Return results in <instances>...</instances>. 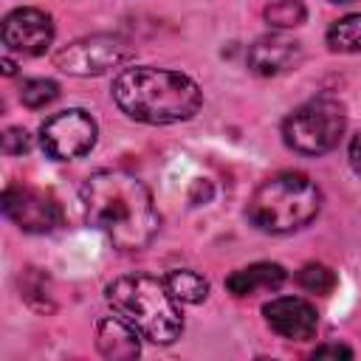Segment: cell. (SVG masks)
Returning <instances> with one entry per match:
<instances>
[{
	"label": "cell",
	"mask_w": 361,
	"mask_h": 361,
	"mask_svg": "<svg viewBox=\"0 0 361 361\" xmlns=\"http://www.w3.org/2000/svg\"><path fill=\"white\" fill-rule=\"evenodd\" d=\"M82 209L85 220L118 251L147 248L161 226L149 189L138 178L118 169H104L85 180Z\"/></svg>",
	"instance_id": "1"
},
{
	"label": "cell",
	"mask_w": 361,
	"mask_h": 361,
	"mask_svg": "<svg viewBox=\"0 0 361 361\" xmlns=\"http://www.w3.org/2000/svg\"><path fill=\"white\" fill-rule=\"evenodd\" d=\"M113 102L124 116L144 124H175L192 118L203 93L195 79L166 68H124L113 79Z\"/></svg>",
	"instance_id": "2"
},
{
	"label": "cell",
	"mask_w": 361,
	"mask_h": 361,
	"mask_svg": "<svg viewBox=\"0 0 361 361\" xmlns=\"http://www.w3.org/2000/svg\"><path fill=\"white\" fill-rule=\"evenodd\" d=\"M107 305L116 316L130 322L141 338L152 344H172L183 333V316L178 299L166 288V279L149 274H127L107 285Z\"/></svg>",
	"instance_id": "3"
},
{
	"label": "cell",
	"mask_w": 361,
	"mask_h": 361,
	"mask_svg": "<svg viewBox=\"0 0 361 361\" xmlns=\"http://www.w3.org/2000/svg\"><path fill=\"white\" fill-rule=\"evenodd\" d=\"M319 209L322 192L302 172H279L262 180L248 200L251 223L271 234H288L307 226L319 214Z\"/></svg>",
	"instance_id": "4"
},
{
	"label": "cell",
	"mask_w": 361,
	"mask_h": 361,
	"mask_svg": "<svg viewBox=\"0 0 361 361\" xmlns=\"http://www.w3.org/2000/svg\"><path fill=\"white\" fill-rule=\"evenodd\" d=\"M344 127V104L330 96H319L296 107L282 121V138L299 155H324L341 141Z\"/></svg>",
	"instance_id": "5"
},
{
	"label": "cell",
	"mask_w": 361,
	"mask_h": 361,
	"mask_svg": "<svg viewBox=\"0 0 361 361\" xmlns=\"http://www.w3.org/2000/svg\"><path fill=\"white\" fill-rule=\"evenodd\" d=\"M133 56H135V51L127 39L110 37V34H93V37L76 39V42L65 45L62 51H56L54 62L59 71H65L71 76H102L113 68H121Z\"/></svg>",
	"instance_id": "6"
},
{
	"label": "cell",
	"mask_w": 361,
	"mask_h": 361,
	"mask_svg": "<svg viewBox=\"0 0 361 361\" xmlns=\"http://www.w3.org/2000/svg\"><path fill=\"white\" fill-rule=\"evenodd\" d=\"M96 133L99 130H96L93 116L79 110V107H71V110H62V113L42 121L39 144H42L48 158L71 161V158H82L85 152L93 149Z\"/></svg>",
	"instance_id": "7"
},
{
	"label": "cell",
	"mask_w": 361,
	"mask_h": 361,
	"mask_svg": "<svg viewBox=\"0 0 361 361\" xmlns=\"http://www.w3.org/2000/svg\"><path fill=\"white\" fill-rule=\"evenodd\" d=\"M3 212L17 228H23L28 234H48L62 223L59 203L34 186H17V183L6 186Z\"/></svg>",
	"instance_id": "8"
},
{
	"label": "cell",
	"mask_w": 361,
	"mask_h": 361,
	"mask_svg": "<svg viewBox=\"0 0 361 361\" xmlns=\"http://www.w3.org/2000/svg\"><path fill=\"white\" fill-rule=\"evenodd\" d=\"M0 34L6 48L23 56H39L54 39V23L39 8H14L11 14H6Z\"/></svg>",
	"instance_id": "9"
},
{
	"label": "cell",
	"mask_w": 361,
	"mask_h": 361,
	"mask_svg": "<svg viewBox=\"0 0 361 361\" xmlns=\"http://www.w3.org/2000/svg\"><path fill=\"white\" fill-rule=\"evenodd\" d=\"M262 316L268 322V327L282 336V338H290V341H307L316 336V327H319V313L316 307L307 302V299H299V296H279V299H271L265 307H262Z\"/></svg>",
	"instance_id": "10"
},
{
	"label": "cell",
	"mask_w": 361,
	"mask_h": 361,
	"mask_svg": "<svg viewBox=\"0 0 361 361\" xmlns=\"http://www.w3.org/2000/svg\"><path fill=\"white\" fill-rule=\"evenodd\" d=\"M302 45L296 39H288L282 34H271V37H259L251 48H248V68L257 76H279L293 71L302 62Z\"/></svg>",
	"instance_id": "11"
},
{
	"label": "cell",
	"mask_w": 361,
	"mask_h": 361,
	"mask_svg": "<svg viewBox=\"0 0 361 361\" xmlns=\"http://www.w3.org/2000/svg\"><path fill=\"white\" fill-rule=\"evenodd\" d=\"M141 333L121 316H104L96 322V347L110 361H133L141 353Z\"/></svg>",
	"instance_id": "12"
},
{
	"label": "cell",
	"mask_w": 361,
	"mask_h": 361,
	"mask_svg": "<svg viewBox=\"0 0 361 361\" xmlns=\"http://www.w3.org/2000/svg\"><path fill=\"white\" fill-rule=\"evenodd\" d=\"M288 279L279 262H254L226 276V290L231 296H251L257 290H276Z\"/></svg>",
	"instance_id": "13"
},
{
	"label": "cell",
	"mask_w": 361,
	"mask_h": 361,
	"mask_svg": "<svg viewBox=\"0 0 361 361\" xmlns=\"http://www.w3.org/2000/svg\"><path fill=\"white\" fill-rule=\"evenodd\" d=\"M166 288L172 290V296H175L178 302H186V305H200V302L209 296V282H206L197 271H189V268H175V271H169Z\"/></svg>",
	"instance_id": "14"
},
{
	"label": "cell",
	"mask_w": 361,
	"mask_h": 361,
	"mask_svg": "<svg viewBox=\"0 0 361 361\" xmlns=\"http://www.w3.org/2000/svg\"><path fill=\"white\" fill-rule=\"evenodd\" d=\"M327 45L338 54H358L361 51V14H347L327 28Z\"/></svg>",
	"instance_id": "15"
},
{
	"label": "cell",
	"mask_w": 361,
	"mask_h": 361,
	"mask_svg": "<svg viewBox=\"0 0 361 361\" xmlns=\"http://www.w3.org/2000/svg\"><path fill=\"white\" fill-rule=\"evenodd\" d=\"M307 17L302 0H271L265 6V20L274 28H296Z\"/></svg>",
	"instance_id": "16"
},
{
	"label": "cell",
	"mask_w": 361,
	"mask_h": 361,
	"mask_svg": "<svg viewBox=\"0 0 361 361\" xmlns=\"http://www.w3.org/2000/svg\"><path fill=\"white\" fill-rule=\"evenodd\" d=\"M59 96V85L54 79H25L20 85V102L31 110H39L45 104H51Z\"/></svg>",
	"instance_id": "17"
},
{
	"label": "cell",
	"mask_w": 361,
	"mask_h": 361,
	"mask_svg": "<svg viewBox=\"0 0 361 361\" xmlns=\"http://www.w3.org/2000/svg\"><path fill=\"white\" fill-rule=\"evenodd\" d=\"M296 282H299L305 290H310V293L327 296V293L336 288V274H333L327 265H322V262H307V265L299 268Z\"/></svg>",
	"instance_id": "18"
},
{
	"label": "cell",
	"mask_w": 361,
	"mask_h": 361,
	"mask_svg": "<svg viewBox=\"0 0 361 361\" xmlns=\"http://www.w3.org/2000/svg\"><path fill=\"white\" fill-rule=\"evenodd\" d=\"M31 149V135L23 127H8L3 133V152L6 155H23Z\"/></svg>",
	"instance_id": "19"
},
{
	"label": "cell",
	"mask_w": 361,
	"mask_h": 361,
	"mask_svg": "<svg viewBox=\"0 0 361 361\" xmlns=\"http://www.w3.org/2000/svg\"><path fill=\"white\" fill-rule=\"evenodd\" d=\"M313 358H353V350L344 344H322L313 350Z\"/></svg>",
	"instance_id": "20"
},
{
	"label": "cell",
	"mask_w": 361,
	"mask_h": 361,
	"mask_svg": "<svg viewBox=\"0 0 361 361\" xmlns=\"http://www.w3.org/2000/svg\"><path fill=\"white\" fill-rule=\"evenodd\" d=\"M350 164H353V169L361 175V133L353 138V144H350Z\"/></svg>",
	"instance_id": "21"
},
{
	"label": "cell",
	"mask_w": 361,
	"mask_h": 361,
	"mask_svg": "<svg viewBox=\"0 0 361 361\" xmlns=\"http://www.w3.org/2000/svg\"><path fill=\"white\" fill-rule=\"evenodd\" d=\"M3 73H6V76H11V73H14V62H11L8 56L3 59Z\"/></svg>",
	"instance_id": "22"
},
{
	"label": "cell",
	"mask_w": 361,
	"mask_h": 361,
	"mask_svg": "<svg viewBox=\"0 0 361 361\" xmlns=\"http://www.w3.org/2000/svg\"><path fill=\"white\" fill-rule=\"evenodd\" d=\"M330 3H353V0H330Z\"/></svg>",
	"instance_id": "23"
}]
</instances>
